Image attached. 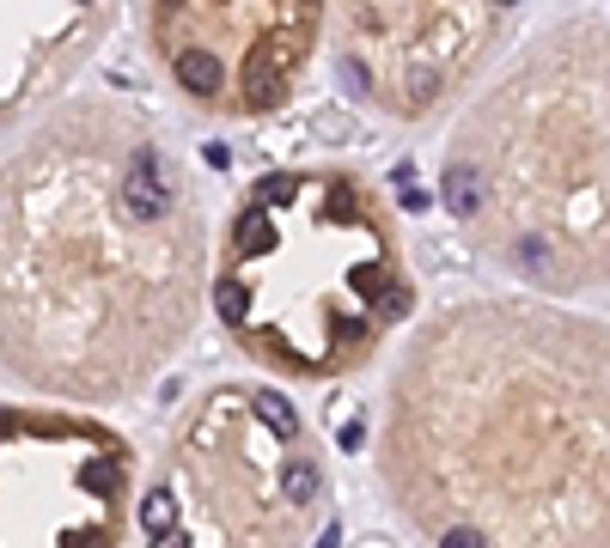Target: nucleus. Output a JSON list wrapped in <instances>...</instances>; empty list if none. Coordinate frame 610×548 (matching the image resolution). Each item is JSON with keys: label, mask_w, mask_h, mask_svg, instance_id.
<instances>
[{"label": "nucleus", "mask_w": 610, "mask_h": 548, "mask_svg": "<svg viewBox=\"0 0 610 548\" xmlns=\"http://www.w3.org/2000/svg\"><path fill=\"white\" fill-rule=\"evenodd\" d=\"M257 420H263V427H275L281 439H299V415H293L281 396H257Z\"/></svg>", "instance_id": "obj_3"}, {"label": "nucleus", "mask_w": 610, "mask_h": 548, "mask_svg": "<svg viewBox=\"0 0 610 548\" xmlns=\"http://www.w3.org/2000/svg\"><path fill=\"white\" fill-rule=\"evenodd\" d=\"M281 487H287L293 506H312V500L324 494V470L312 463V457H293L287 470H281Z\"/></svg>", "instance_id": "obj_2"}, {"label": "nucleus", "mask_w": 610, "mask_h": 548, "mask_svg": "<svg viewBox=\"0 0 610 548\" xmlns=\"http://www.w3.org/2000/svg\"><path fill=\"white\" fill-rule=\"evenodd\" d=\"M153 548H189V536H172V530H165V536H153Z\"/></svg>", "instance_id": "obj_5"}, {"label": "nucleus", "mask_w": 610, "mask_h": 548, "mask_svg": "<svg viewBox=\"0 0 610 548\" xmlns=\"http://www.w3.org/2000/svg\"><path fill=\"white\" fill-rule=\"evenodd\" d=\"M439 548H489V542H482L477 524H451V530L439 536Z\"/></svg>", "instance_id": "obj_4"}, {"label": "nucleus", "mask_w": 610, "mask_h": 548, "mask_svg": "<svg viewBox=\"0 0 610 548\" xmlns=\"http://www.w3.org/2000/svg\"><path fill=\"white\" fill-rule=\"evenodd\" d=\"M117 208L129 226H165L177 208V171L165 165L160 146H129L122 158V177H117Z\"/></svg>", "instance_id": "obj_1"}]
</instances>
